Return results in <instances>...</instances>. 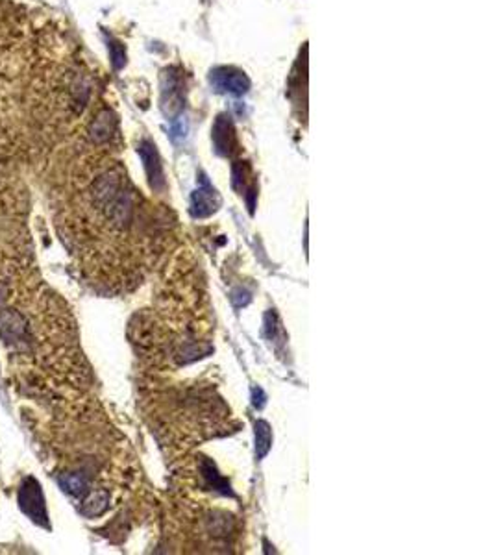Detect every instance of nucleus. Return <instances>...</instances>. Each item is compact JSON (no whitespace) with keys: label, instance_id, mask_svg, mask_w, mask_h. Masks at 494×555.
Listing matches in <instances>:
<instances>
[{"label":"nucleus","instance_id":"f257e3e1","mask_svg":"<svg viewBox=\"0 0 494 555\" xmlns=\"http://www.w3.org/2000/svg\"><path fill=\"white\" fill-rule=\"evenodd\" d=\"M21 511L30 517L39 526H47V508H45V496L41 485L35 478H24L17 494Z\"/></svg>","mask_w":494,"mask_h":555},{"label":"nucleus","instance_id":"f03ea898","mask_svg":"<svg viewBox=\"0 0 494 555\" xmlns=\"http://www.w3.org/2000/svg\"><path fill=\"white\" fill-rule=\"evenodd\" d=\"M0 337L6 343H23L28 337V324L21 313L13 309L0 311Z\"/></svg>","mask_w":494,"mask_h":555},{"label":"nucleus","instance_id":"7ed1b4c3","mask_svg":"<svg viewBox=\"0 0 494 555\" xmlns=\"http://www.w3.org/2000/svg\"><path fill=\"white\" fill-rule=\"evenodd\" d=\"M113 130H115V119L111 117L110 111H104L91 125V137L96 143H104L113 135Z\"/></svg>","mask_w":494,"mask_h":555},{"label":"nucleus","instance_id":"20e7f679","mask_svg":"<svg viewBox=\"0 0 494 555\" xmlns=\"http://www.w3.org/2000/svg\"><path fill=\"white\" fill-rule=\"evenodd\" d=\"M108 503H110V494L106 491H96L84 502L82 511L87 517H98V515L106 511Z\"/></svg>","mask_w":494,"mask_h":555},{"label":"nucleus","instance_id":"39448f33","mask_svg":"<svg viewBox=\"0 0 494 555\" xmlns=\"http://www.w3.org/2000/svg\"><path fill=\"white\" fill-rule=\"evenodd\" d=\"M270 442H272V435H270L269 424L259 420L255 424V452H258V457H263L269 452Z\"/></svg>","mask_w":494,"mask_h":555},{"label":"nucleus","instance_id":"423d86ee","mask_svg":"<svg viewBox=\"0 0 494 555\" xmlns=\"http://www.w3.org/2000/svg\"><path fill=\"white\" fill-rule=\"evenodd\" d=\"M59 484H62L63 491L72 494V496H82L87 491V479L82 474L63 476V478H59Z\"/></svg>","mask_w":494,"mask_h":555},{"label":"nucleus","instance_id":"0eeeda50","mask_svg":"<svg viewBox=\"0 0 494 555\" xmlns=\"http://www.w3.org/2000/svg\"><path fill=\"white\" fill-rule=\"evenodd\" d=\"M6 300V287L4 285H0V304Z\"/></svg>","mask_w":494,"mask_h":555}]
</instances>
